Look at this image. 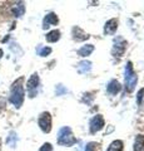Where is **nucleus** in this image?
Here are the masks:
<instances>
[{
  "mask_svg": "<svg viewBox=\"0 0 144 151\" xmlns=\"http://www.w3.org/2000/svg\"><path fill=\"white\" fill-rule=\"evenodd\" d=\"M93 50H94V45H93V44H88V45L82 47V48L78 50V54L82 55V57H87V55H89Z\"/></svg>",
  "mask_w": 144,
  "mask_h": 151,
  "instance_id": "obj_14",
  "label": "nucleus"
},
{
  "mask_svg": "<svg viewBox=\"0 0 144 151\" xmlns=\"http://www.w3.org/2000/svg\"><path fill=\"white\" fill-rule=\"evenodd\" d=\"M23 81H24L23 78H19L11 87L10 102L16 108H19L23 105V102H24V88H23Z\"/></svg>",
  "mask_w": 144,
  "mask_h": 151,
  "instance_id": "obj_1",
  "label": "nucleus"
},
{
  "mask_svg": "<svg viewBox=\"0 0 144 151\" xmlns=\"http://www.w3.org/2000/svg\"><path fill=\"white\" fill-rule=\"evenodd\" d=\"M1 54H3V50L0 49V58H1Z\"/></svg>",
  "mask_w": 144,
  "mask_h": 151,
  "instance_id": "obj_22",
  "label": "nucleus"
},
{
  "mask_svg": "<svg viewBox=\"0 0 144 151\" xmlns=\"http://www.w3.org/2000/svg\"><path fill=\"white\" fill-rule=\"evenodd\" d=\"M144 98V88H142L140 91L138 92V96H137V102L139 103V105H140L142 103V100Z\"/></svg>",
  "mask_w": 144,
  "mask_h": 151,
  "instance_id": "obj_21",
  "label": "nucleus"
},
{
  "mask_svg": "<svg viewBox=\"0 0 144 151\" xmlns=\"http://www.w3.org/2000/svg\"><path fill=\"white\" fill-rule=\"evenodd\" d=\"M104 127V119L101 117L100 115H96L95 117H93L92 121H90V131L93 134L100 131L101 129Z\"/></svg>",
  "mask_w": 144,
  "mask_h": 151,
  "instance_id": "obj_6",
  "label": "nucleus"
},
{
  "mask_svg": "<svg viewBox=\"0 0 144 151\" xmlns=\"http://www.w3.org/2000/svg\"><path fill=\"white\" fill-rule=\"evenodd\" d=\"M90 69H92V63L89 60H83V62H80L78 65V70L80 73H87V72H89Z\"/></svg>",
  "mask_w": 144,
  "mask_h": 151,
  "instance_id": "obj_15",
  "label": "nucleus"
},
{
  "mask_svg": "<svg viewBox=\"0 0 144 151\" xmlns=\"http://www.w3.org/2000/svg\"><path fill=\"white\" fill-rule=\"evenodd\" d=\"M38 86H39V76L34 73L26 83V88H28V92H29L30 97H35L36 91H38Z\"/></svg>",
  "mask_w": 144,
  "mask_h": 151,
  "instance_id": "obj_5",
  "label": "nucleus"
},
{
  "mask_svg": "<svg viewBox=\"0 0 144 151\" xmlns=\"http://www.w3.org/2000/svg\"><path fill=\"white\" fill-rule=\"evenodd\" d=\"M58 22H59L58 17L55 15L54 13H49L48 15L44 18V20H43V28H44V29H46V28H49L52 25H57Z\"/></svg>",
  "mask_w": 144,
  "mask_h": 151,
  "instance_id": "obj_8",
  "label": "nucleus"
},
{
  "mask_svg": "<svg viewBox=\"0 0 144 151\" xmlns=\"http://www.w3.org/2000/svg\"><path fill=\"white\" fill-rule=\"evenodd\" d=\"M46 40L50 42V43H54V42H58L59 40V38H60V32L58 29H55V30H52V32H49L48 34H46Z\"/></svg>",
  "mask_w": 144,
  "mask_h": 151,
  "instance_id": "obj_13",
  "label": "nucleus"
},
{
  "mask_svg": "<svg viewBox=\"0 0 144 151\" xmlns=\"http://www.w3.org/2000/svg\"><path fill=\"white\" fill-rule=\"evenodd\" d=\"M39 151H53V146L49 142H46V144H44L43 146H41Z\"/></svg>",
  "mask_w": 144,
  "mask_h": 151,
  "instance_id": "obj_19",
  "label": "nucleus"
},
{
  "mask_svg": "<svg viewBox=\"0 0 144 151\" xmlns=\"http://www.w3.org/2000/svg\"><path fill=\"white\" fill-rule=\"evenodd\" d=\"M125 84H127V89L132 92L137 84V74L133 70V65L131 62H128L127 67H125Z\"/></svg>",
  "mask_w": 144,
  "mask_h": 151,
  "instance_id": "obj_3",
  "label": "nucleus"
},
{
  "mask_svg": "<svg viewBox=\"0 0 144 151\" xmlns=\"http://www.w3.org/2000/svg\"><path fill=\"white\" fill-rule=\"evenodd\" d=\"M38 124L40 126V129L43 132L48 134L52 130V116H50L49 112H43L41 115L39 116V120H38Z\"/></svg>",
  "mask_w": 144,
  "mask_h": 151,
  "instance_id": "obj_4",
  "label": "nucleus"
},
{
  "mask_svg": "<svg viewBox=\"0 0 144 151\" xmlns=\"http://www.w3.org/2000/svg\"><path fill=\"white\" fill-rule=\"evenodd\" d=\"M106 89H108V92L111 93V94H117L118 92H120V89H122V86H120V83L117 81V79H113V81L109 82Z\"/></svg>",
  "mask_w": 144,
  "mask_h": 151,
  "instance_id": "obj_11",
  "label": "nucleus"
},
{
  "mask_svg": "<svg viewBox=\"0 0 144 151\" xmlns=\"http://www.w3.org/2000/svg\"><path fill=\"white\" fill-rule=\"evenodd\" d=\"M73 38H74V39H75L77 42H83V40L88 39V38H89V35H88L87 33L83 32L80 28L75 27V28H73Z\"/></svg>",
  "mask_w": 144,
  "mask_h": 151,
  "instance_id": "obj_10",
  "label": "nucleus"
},
{
  "mask_svg": "<svg viewBox=\"0 0 144 151\" xmlns=\"http://www.w3.org/2000/svg\"><path fill=\"white\" fill-rule=\"evenodd\" d=\"M50 52H52V48H49V47L46 48V47H45V48H43V49H41V50L39 52V54H40L41 57H46V55H48V54L50 53Z\"/></svg>",
  "mask_w": 144,
  "mask_h": 151,
  "instance_id": "obj_20",
  "label": "nucleus"
},
{
  "mask_svg": "<svg viewBox=\"0 0 144 151\" xmlns=\"http://www.w3.org/2000/svg\"><path fill=\"white\" fill-rule=\"evenodd\" d=\"M125 45H127V42L123 40V39H118L117 42H115L114 44V48H113V55L114 57H120L124 50H125Z\"/></svg>",
  "mask_w": 144,
  "mask_h": 151,
  "instance_id": "obj_7",
  "label": "nucleus"
},
{
  "mask_svg": "<svg viewBox=\"0 0 144 151\" xmlns=\"http://www.w3.org/2000/svg\"><path fill=\"white\" fill-rule=\"evenodd\" d=\"M24 10H25L24 4H23V3H18L13 8V14L15 17H21L23 14H24Z\"/></svg>",
  "mask_w": 144,
  "mask_h": 151,
  "instance_id": "obj_17",
  "label": "nucleus"
},
{
  "mask_svg": "<svg viewBox=\"0 0 144 151\" xmlns=\"http://www.w3.org/2000/svg\"><path fill=\"white\" fill-rule=\"evenodd\" d=\"M122 150H123V141L115 140L109 145V147L106 151H122Z\"/></svg>",
  "mask_w": 144,
  "mask_h": 151,
  "instance_id": "obj_16",
  "label": "nucleus"
},
{
  "mask_svg": "<svg viewBox=\"0 0 144 151\" xmlns=\"http://www.w3.org/2000/svg\"><path fill=\"white\" fill-rule=\"evenodd\" d=\"M134 151H144V136L138 135L134 141Z\"/></svg>",
  "mask_w": 144,
  "mask_h": 151,
  "instance_id": "obj_12",
  "label": "nucleus"
},
{
  "mask_svg": "<svg viewBox=\"0 0 144 151\" xmlns=\"http://www.w3.org/2000/svg\"><path fill=\"white\" fill-rule=\"evenodd\" d=\"M118 28V20L117 19H110L105 23V27H104V33L105 34H114L115 30Z\"/></svg>",
  "mask_w": 144,
  "mask_h": 151,
  "instance_id": "obj_9",
  "label": "nucleus"
},
{
  "mask_svg": "<svg viewBox=\"0 0 144 151\" xmlns=\"http://www.w3.org/2000/svg\"><path fill=\"white\" fill-rule=\"evenodd\" d=\"M58 142L63 146H72L77 142V139L73 136V132L70 130V127H63L59 131L58 135Z\"/></svg>",
  "mask_w": 144,
  "mask_h": 151,
  "instance_id": "obj_2",
  "label": "nucleus"
},
{
  "mask_svg": "<svg viewBox=\"0 0 144 151\" xmlns=\"http://www.w3.org/2000/svg\"><path fill=\"white\" fill-rule=\"evenodd\" d=\"M98 144L96 142H89L87 145V147H85V151H95L96 149H98Z\"/></svg>",
  "mask_w": 144,
  "mask_h": 151,
  "instance_id": "obj_18",
  "label": "nucleus"
}]
</instances>
